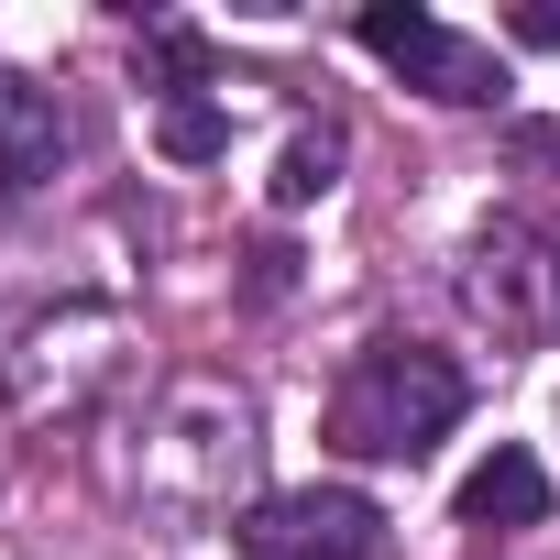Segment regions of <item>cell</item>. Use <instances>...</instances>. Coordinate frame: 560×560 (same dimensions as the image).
Listing matches in <instances>:
<instances>
[{
    "mask_svg": "<svg viewBox=\"0 0 560 560\" xmlns=\"http://www.w3.org/2000/svg\"><path fill=\"white\" fill-rule=\"evenodd\" d=\"M462 298H472L494 330H516V341L560 330V231H538V220H494V231L472 242V264H462Z\"/></svg>",
    "mask_w": 560,
    "mask_h": 560,
    "instance_id": "277c9868",
    "label": "cell"
},
{
    "mask_svg": "<svg viewBox=\"0 0 560 560\" xmlns=\"http://www.w3.org/2000/svg\"><path fill=\"white\" fill-rule=\"evenodd\" d=\"M516 45H560V0H527V12H516Z\"/></svg>",
    "mask_w": 560,
    "mask_h": 560,
    "instance_id": "9c48e42d",
    "label": "cell"
},
{
    "mask_svg": "<svg viewBox=\"0 0 560 560\" xmlns=\"http://www.w3.org/2000/svg\"><path fill=\"white\" fill-rule=\"evenodd\" d=\"M330 187H341V132L319 121V132H298V143H287V165H275V198L308 209V198H330Z\"/></svg>",
    "mask_w": 560,
    "mask_h": 560,
    "instance_id": "ba28073f",
    "label": "cell"
},
{
    "mask_svg": "<svg viewBox=\"0 0 560 560\" xmlns=\"http://www.w3.org/2000/svg\"><path fill=\"white\" fill-rule=\"evenodd\" d=\"M231 538L253 560H374L385 549V505L352 483H308V494H264L231 516Z\"/></svg>",
    "mask_w": 560,
    "mask_h": 560,
    "instance_id": "3957f363",
    "label": "cell"
},
{
    "mask_svg": "<svg viewBox=\"0 0 560 560\" xmlns=\"http://www.w3.org/2000/svg\"><path fill=\"white\" fill-rule=\"evenodd\" d=\"M56 165H67V110L23 78H0V209H23Z\"/></svg>",
    "mask_w": 560,
    "mask_h": 560,
    "instance_id": "5b68a950",
    "label": "cell"
},
{
    "mask_svg": "<svg viewBox=\"0 0 560 560\" xmlns=\"http://www.w3.org/2000/svg\"><path fill=\"white\" fill-rule=\"evenodd\" d=\"M363 45H374V56H385L418 100H440V110H494V100H505L494 45L451 34L440 12H418V0H374V12H363Z\"/></svg>",
    "mask_w": 560,
    "mask_h": 560,
    "instance_id": "7a4b0ae2",
    "label": "cell"
},
{
    "mask_svg": "<svg viewBox=\"0 0 560 560\" xmlns=\"http://www.w3.org/2000/svg\"><path fill=\"white\" fill-rule=\"evenodd\" d=\"M549 516V472H538V451H483L472 472H462V527H483V538H505V527H538Z\"/></svg>",
    "mask_w": 560,
    "mask_h": 560,
    "instance_id": "8992f818",
    "label": "cell"
},
{
    "mask_svg": "<svg viewBox=\"0 0 560 560\" xmlns=\"http://www.w3.org/2000/svg\"><path fill=\"white\" fill-rule=\"evenodd\" d=\"M154 143H165L176 165H209V154H231V110H220V100H165V110H154Z\"/></svg>",
    "mask_w": 560,
    "mask_h": 560,
    "instance_id": "52a82bcc",
    "label": "cell"
},
{
    "mask_svg": "<svg viewBox=\"0 0 560 560\" xmlns=\"http://www.w3.org/2000/svg\"><path fill=\"white\" fill-rule=\"evenodd\" d=\"M462 418V363L429 341H363L330 385V451L341 462H418Z\"/></svg>",
    "mask_w": 560,
    "mask_h": 560,
    "instance_id": "6da1fadb",
    "label": "cell"
}]
</instances>
